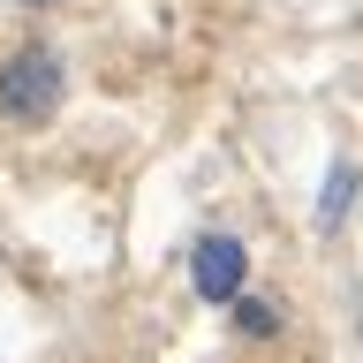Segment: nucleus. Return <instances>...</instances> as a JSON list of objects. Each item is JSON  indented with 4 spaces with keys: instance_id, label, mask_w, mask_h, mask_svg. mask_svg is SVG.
Segmentation results:
<instances>
[{
    "instance_id": "nucleus-1",
    "label": "nucleus",
    "mask_w": 363,
    "mask_h": 363,
    "mask_svg": "<svg viewBox=\"0 0 363 363\" xmlns=\"http://www.w3.org/2000/svg\"><path fill=\"white\" fill-rule=\"evenodd\" d=\"M61 91H68V68L53 45H23L16 61L0 68V113L8 121H45L61 106Z\"/></svg>"
},
{
    "instance_id": "nucleus-2",
    "label": "nucleus",
    "mask_w": 363,
    "mask_h": 363,
    "mask_svg": "<svg viewBox=\"0 0 363 363\" xmlns=\"http://www.w3.org/2000/svg\"><path fill=\"white\" fill-rule=\"evenodd\" d=\"M242 280H250V250L235 242V235H197V250H189V288L204 295V303H242Z\"/></svg>"
},
{
    "instance_id": "nucleus-3",
    "label": "nucleus",
    "mask_w": 363,
    "mask_h": 363,
    "mask_svg": "<svg viewBox=\"0 0 363 363\" xmlns=\"http://www.w3.org/2000/svg\"><path fill=\"white\" fill-rule=\"evenodd\" d=\"M356 189H363V167L356 159H333V167H325V189H318V235H333V227L348 220Z\"/></svg>"
},
{
    "instance_id": "nucleus-4",
    "label": "nucleus",
    "mask_w": 363,
    "mask_h": 363,
    "mask_svg": "<svg viewBox=\"0 0 363 363\" xmlns=\"http://www.w3.org/2000/svg\"><path fill=\"white\" fill-rule=\"evenodd\" d=\"M235 333L272 340V333H280V311H272V303H257V295H242V303H235Z\"/></svg>"
},
{
    "instance_id": "nucleus-5",
    "label": "nucleus",
    "mask_w": 363,
    "mask_h": 363,
    "mask_svg": "<svg viewBox=\"0 0 363 363\" xmlns=\"http://www.w3.org/2000/svg\"><path fill=\"white\" fill-rule=\"evenodd\" d=\"M23 8H53V0H23Z\"/></svg>"
}]
</instances>
